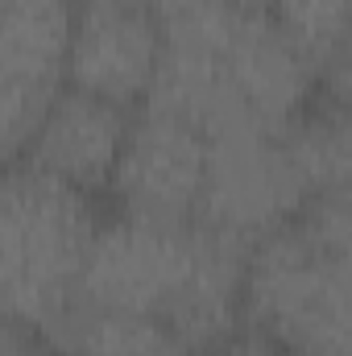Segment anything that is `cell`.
Instances as JSON below:
<instances>
[{
  "label": "cell",
  "instance_id": "obj_1",
  "mask_svg": "<svg viewBox=\"0 0 352 356\" xmlns=\"http://www.w3.org/2000/svg\"><path fill=\"white\" fill-rule=\"evenodd\" d=\"M241 319L282 356H349V191L249 249Z\"/></svg>",
  "mask_w": 352,
  "mask_h": 356
},
{
  "label": "cell",
  "instance_id": "obj_10",
  "mask_svg": "<svg viewBox=\"0 0 352 356\" xmlns=\"http://www.w3.org/2000/svg\"><path fill=\"white\" fill-rule=\"evenodd\" d=\"M282 141L294 158V166L303 170L311 195H332V191H349V116L344 104H319L307 108L294 124L282 129Z\"/></svg>",
  "mask_w": 352,
  "mask_h": 356
},
{
  "label": "cell",
  "instance_id": "obj_3",
  "mask_svg": "<svg viewBox=\"0 0 352 356\" xmlns=\"http://www.w3.org/2000/svg\"><path fill=\"white\" fill-rule=\"evenodd\" d=\"M203 249L207 232L195 220L170 224L120 211L116 220L95 224L79 273V302L166 323L203 261Z\"/></svg>",
  "mask_w": 352,
  "mask_h": 356
},
{
  "label": "cell",
  "instance_id": "obj_9",
  "mask_svg": "<svg viewBox=\"0 0 352 356\" xmlns=\"http://www.w3.org/2000/svg\"><path fill=\"white\" fill-rule=\"evenodd\" d=\"M50 344L58 356H191L162 319L88 302L71 307V315L50 332Z\"/></svg>",
  "mask_w": 352,
  "mask_h": 356
},
{
  "label": "cell",
  "instance_id": "obj_2",
  "mask_svg": "<svg viewBox=\"0 0 352 356\" xmlns=\"http://www.w3.org/2000/svg\"><path fill=\"white\" fill-rule=\"evenodd\" d=\"M95 236L91 199L33 166L0 170V315L21 332H50L79 302Z\"/></svg>",
  "mask_w": 352,
  "mask_h": 356
},
{
  "label": "cell",
  "instance_id": "obj_6",
  "mask_svg": "<svg viewBox=\"0 0 352 356\" xmlns=\"http://www.w3.org/2000/svg\"><path fill=\"white\" fill-rule=\"evenodd\" d=\"M207 178V137L170 112L145 108L129 120L116 170L108 178L125 216L145 220H195Z\"/></svg>",
  "mask_w": 352,
  "mask_h": 356
},
{
  "label": "cell",
  "instance_id": "obj_8",
  "mask_svg": "<svg viewBox=\"0 0 352 356\" xmlns=\"http://www.w3.org/2000/svg\"><path fill=\"white\" fill-rule=\"evenodd\" d=\"M129 120L133 116L120 104L63 88L46 104L42 120L33 124L25 149H21V162L91 195V191L108 186V178L116 170Z\"/></svg>",
  "mask_w": 352,
  "mask_h": 356
},
{
  "label": "cell",
  "instance_id": "obj_7",
  "mask_svg": "<svg viewBox=\"0 0 352 356\" xmlns=\"http://www.w3.org/2000/svg\"><path fill=\"white\" fill-rule=\"evenodd\" d=\"M158 58H162V21L141 0L75 8L63 58V88L133 108L154 88Z\"/></svg>",
  "mask_w": 352,
  "mask_h": 356
},
{
  "label": "cell",
  "instance_id": "obj_13",
  "mask_svg": "<svg viewBox=\"0 0 352 356\" xmlns=\"http://www.w3.org/2000/svg\"><path fill=\"white\" fill-rule=\"evenodd\" d=\"M71 8H91V4H116V0H67Z\"/></svg>",
  "mask_w": 352,
  "mask_h": 356
},
{
  "label": "cell",
  "instance_id": "obj_11",
  "mask_svg": "<svg viewBox=\"0 0 352 356\" xmlns=\"http://www.w3.org/2000/svg\"><path fill=\"white\" fill-rule=\"evenodd\" d=\"M265 13L315 63L319 75L349 63V0H265Z\"/></svg>",
  "mask_w": 352,
  "mask_h": 356
},
{
  "label": "cell",
  "instance_id": "obj_4",
  "mask_svg": "<svg viewBox=\"0 0 352 356\" xmlns=\"http://www.w3.org/2000/svg\"><path fill=\"white\" fill-rule=\"evenodd\" d=\"M311 199L315 195L282 133H224L207 141V178L195 224L253 249L269 232L286 228Z\"/></svg>",
  "mask_w": 352,
  "mask_h": 356
},
{
  "label": "cell",
  "instance_id": "obj_5",
  "mask_svg": "<svg viewBox=\"0 0 352 356\" xmlns=\"http://www.w3.org/2000/svg\"><path fill=\"white\" fill-rule=\"evenodd\" d=\"M67 0H0V162L21 158L46 104L63 91Z\"/></svg>",
  "mask_w": 352,
  "mask_h": 356
},
{
  "label": "cell",
  "instance_id": "obj_12",
  "mask_svg": "<svg viewBox=\"0 0 352 356\" xmlns=\"http://www.w3.org/2000/svg\"><path fill=\"white\" fill-rule=\"evenodd\" d=\"M0 356H29V344H25V332L17 323H8L0 315Z\"/></svg>",
  "mask_w": 352,
  "mask_h": 356
},
{
  "label": "cell",
  "instance_id": "obj_14",
  "mask_svg": "<svg viewBox=\"0 0 352 356\" xmlns=\"http://www.w3.org/2000/svg\"><path fill=\"white\" fill-rule=\"evenodd\" d=\"M29 356H38V353H29ZM54 356H58V353H54Z\"/></svg>",
  "mask_w": 352,
  "mask_h": 356
}]
</instances>
